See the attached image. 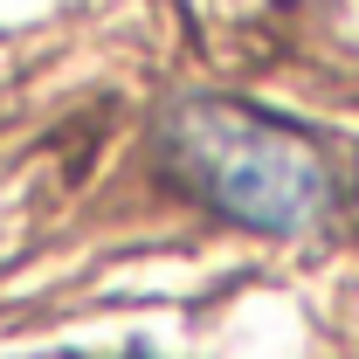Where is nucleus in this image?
Instances as JSON below:
<instances>
[{
  "label": "nucleus",
  "mask_w": 359,
  "mask_h": 359,
  "mask_svg": "<svg viewBox=\"0 0 359 359\" xmlns=\"http://www.w3.org/2000/svg\"><path fill=\"white\" fill-rule=\"evenodd\" d=\"M166 173L249 235H318L339 208L325 145L235 97H180L159 125Z\"/></svg>",
  "instance_id": "obj_1"
}]
</instances>
